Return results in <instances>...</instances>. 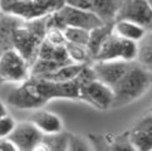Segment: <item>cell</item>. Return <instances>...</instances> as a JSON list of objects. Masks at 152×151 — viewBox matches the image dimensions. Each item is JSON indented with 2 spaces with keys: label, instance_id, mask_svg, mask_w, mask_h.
I'll use <instances>...</instances> for the list:
<instances>
[{
  "label": "cell",
  "instance_id": "cell-9",
  "mask_svg": "<svg viewBox=\"0 0 152 151\" xmlns=\"http://www.w3.org/2000/svg\"><path fill=\"white\" fill-rule=\"evenodd\" d=\"M80 101H84L99 111H107L113 107V91L98 79H93L80 87Z\"/></svg>",
  "mask_w": 152,
  "mask_h": 151
},
{
  "label": "cell",
  "instance_id": "cell-11",
  "mask_svg": "<svg viewBox=\"0 0 152 151\" xmlns=\"http://www.w3.org/2000/svg\"><path fill=\"white\" fill-rule=\"evenodd\" d=\"M116 20H129L145 29H151L152 7L147 0H124Z\"/></svg>",
  "mask_w": 152,
  "mask_h": 151
},
{
  "label": "cell",
  "instance_id": "cell-26",
  "mask_svg": "<svg viewBox=\"0 0 152 151\" xmlns=\"http://www.w3.org/2000/svg\"><path fill=\"white\" fill-rule=\"evenodd\" d=\"M89 141L92 142L94 151H111L108 147V142L106 137H99V136H92L89 137Z\"/></svg>",
  "mask_w": 152,
  "mask_h": 151
},
{
  "label": "cell",
  "instance_id": "cell-21",
  "mask_svg": "<svg viewBox=\"0 0 152 151\" xmlns=\"http://www.w3.org/2000/svg\"><path fill=\"white\" fill-rule=\"evenodd\" d=\"M63 37L66 39V43L70 44H78V45H84L88 47L89 38H91V32L80 28H68L63 29Z\"/></svg>",
  "mask_w": 152,
  "mask_h": 151
},
{
  "label": "cell",
  "instance_id": "cell-25",
  "mask_svg": "<svg viewBox=\"0 0 152 151\" xmlns=\"http://www.w3.org/2000/svg\"><path fill=\"white\" fill-rule=\"evenodd\" d=\"M44 137L47 139L52 151H66L68 135L62 132L58 135H52V136H44Z\"/></svg>",
  "mask_w": 152,
  "mask_h": 151
},
{
  "label": "cell",
  "instance_id": "cell-27",
  "mask_svg": "<svg viewBox=\"0 0 152 151\" xmlns=\"http://www.w3.org/2000/svg\"><path fill=\"white\" fill-rule=\"evenodd\" d=\"M64 5L74 9H83V10H92L91 9V0H63Z\"/></svg>",
  "mask_w": 152,
  "mask_h": 151
},
{
  "label": "cell",
  "instance_id": "cell-32",
  "mask_svg": "<svg viewBox=\"0 0 152 151\" xmlns=\"http://www.w3.org/2000/svg\"><path fill=\"white\" fill-rule=\"evenodd\" d=\"M0 15H1V9H0Z\"/></svg>",
  "mask_w": 152,
  "mask_h": 151
},
{
  "label": "cell",
  "instance_id": "cell-3",
  "mask_svg": "<svg viewBox=\"0 0 152 151\" xmlns=\"http://www.w3.org/2000/svg\"><path fill=\"white\" fill-rule=\"evenodd\" d=\"M63 5V0H0L3 14L26 21L47 18Z\"/></svg>",
  "mask_w": 152,
  "mask_h": 151
},
{
  "label": "cell",
  "instance_id": "cell-18",
  "mask_svg": "<svg viewBox=\"0 0 152 151\" xmlns=\"http://www.w3.org/2000/svg\"><path fill=\"white\" fill-rule=\"evenodd\" d=\"M66 52H67V56H68V59L70 61V63L89 64V61H93L88 47L66 43Z\"/></svg>",
  "mask_w": 152,
  "mask_h": 151
},
{
  "label": "cell",
  "instance_id": "cell-5",
  "mask_svg": "<svg viewBox=\"0 0 152 151\" xmlns=\"http://www.w3.org/2000/svg\"><path fill=\"white\" fill-rule=\"evenodd\" d=\"M31 77L30 64L20 53L9 48L0 54V81L14 86L28 82Z\"/></svg>",
  "mask_w": 152,
  "mask_h": 151
},
{
  "label": "cell",
  "instance_id": "cell-14",
  "mask_svg": "<svg viewBox=\"0 0 152 151\" xmlns=\"http://www.w3.org/2000/svg\"><path fill=\"white\" fill-rule=\"evenodd\" d=\"M124 0H91V9L104 24L116 21Z\"/></svg>",
  "mask_w": 152,
  "mask_h": 151
},
{
  "label": "cell",
  "instance_id": "cell-29",
  "mask_svg": "<svg viewBox=\"0 0 152 151\" xmlns=\"http://www.w3.org/2000/svg\"><path fill=\"white\" fill-rule=\"evenodd\" d=\"M0 151H18V149L8 140H0Z\"/></svg>",
  "mask_w": 152,
  "mask_h": 151
},
{
  "label": "cell",
  "instance_id": "cell-10",
  "mask_svg": "<svg viewBox=\"0 0 152 151\" xmlns=\"http://www.w3.org/2000/svg\"><path fill=\"white\" fill-rule=\"evenodd\" d=\"M132 63L123 61H93L91 67L99 82L113 88L127 73Z\"/></svg>",
  "mask_w": 152,
  "mask_h": 151
},
{
  "label": "cell",
  "instance_id": "cell-19",
  "mask_svg": "<svg viewBox=\"0 0 152 151\" xmlns=\"http://www.w3.org/2000/svg\"><path fill=\"white\" fill-rule=\"evenodd\" d=\"M112 33V25L110 24H103L99 28H96L93 30H91V38L88 43V49L91 52L92 58L94 59L96 53L98 52L99 47L102 45V43L107 39V37Z\"/></svg>",
  "mask_w": 152,
  "mask_h": 151
},
{
  "label": "cell",
  "instance_id": "cell-24",
  "mask_svg": "<svg viewBox=\"0 0 152 151\" xmlns=\"http://www.w3.org/2000/svg\"><path fill=\"white\" fill-rule=\"evenodd\" d=\"M17 123L18 122L10 115H7L5 117L0 118V140H8V137L14 131Z\"/></svg>",
  "mask_w": 152,
  "mask_h": 151
},
{
  "label": "cell",
  "instance_id": "cell-20",
  "mask_svg": "<svg viewBox=\"0 0 152 151\" xmlns=\"http://www.w3.org/2000/svg\"><path fill=\"white\" fill-rule=\"evenodd\" d=\"M128 137L137 151H152V135L133 127L128 131Z\"/></svg>",
  "mask_w": 152,
  "mask_h": 151
},
{
  "label": "cell",
  "instance_id": "cell-16",
  "mask_svg": "<svg viewBox=\"0 0 152 151\" xmlns=\"http://www.w3.org/2000/svg\"><path fill=\"white\" fill-rule=\"evenodd\" d=\"M86 64H75V63H68L64 64L57 71H54L49 74H45L43 77H34V78H40L45 81H52V82H70L77 78L79 72Z\"/></svg>",
  "mask_w": 152,
  "mask_h": 151
},
{
  "label": "cell",
  "instance_id": "cell-31",
  "mask_svg": "<svg viewBox=\"0 0 152 151\" xmlns=\"http://www.w3.org/2000/svg\"><path fill=\"white\" fill-rule=\"evenodd\" d=\"M147 1H148V4L151 5V7H152V0H147Z\"/></svg>",
  "mask_w": 152,
  "mask_h": 151
},
{
  "label": "cell",
  "instance_id": "cell-33",
  "mask_svg": "<svg viewBox=\"0 0 152 151\" xmlns=\"http://www.w3.org/2000/svg\"><path fill=\"white\" fill-rule=\"evenodd\" d=\"M1 52H3V51H1V49H0V54H1Z\"/></svg>",
  "mask_w": 152,
  "mask_h": 151
},
{
  "label": "cell",
  "instance_id": "cell-28",
  "mask_svg": "<svg viewBox=\"0 0 152 151\" xmlns=\"http://www.w3.org/2000/svg\"><path fill=\"white\" fill-rule=\"evenodd\" d=\"M30 151H52V149L49 146V144H48L47 139L43 136V139L40 140L39 142H37L34 146L30 149Z\"/></svg>",
  "mask_w": 152,
  "mask_h": 151
},
{
  "label": "cell",
  "instance_id": "cell-2",
  "mask_svg": "<svg viewBox=\"0 0 152 151\" xmlns=\"http://www.w3.org/2000/svg\"><path fill=\"white\" fill-rule=\"evenodd\" d=\"M45 32V18L29 21L18 19L15 24L13 32V48L28 61L30 67L38 57Z\"/></svg>",
  "mask_w": 152,
  "mask_h": 151
},
{
  "label": "cell",
  "instance_id": "cell-4",
  "mask_svg": "<svg viewBox=\"0 0 152 151\" xmlns=\"http://www.w3.org/2000/svg\"><path fill=\"white\" fill-rule=\"evenodd\" d=\"M104 23L92 10L74 9L67 5H63L59 10L45 18L47 29L63 30L70 26V28H80L91 32L96 28H99Z\"/></svg>",
  "mask_w": 152,
  "mask_h": 151
},
{
  "label": "cell",
  "instance_id": "cell-17",
  "mask_svg": "<svg viewBox=\"0 0 152 151\" xmlns=\"http://www.w3.org/2000/svg\"><path fill=\"white\" fill-rule=\"evenodd\" d=\"M138 53H137V62L147 71L152 72V32H147L145 37L138 43Z\"/></svg>",
  "mask_w": 152,
  "mask_h": 151
},
{
  "label": "cell",
  "instance_id": "cell-15",
  "mask_svg": "<svg viewBox=\"0 0 152 151\" xmlns=\"http://www.w3.org/2000/svg\"><path fill=\"white\" fill-rule=\"evenodd\" d=\"M112 30L117 37L134 43H138L147 33V29L129 20H116L112 24Z\"/></svg>",
  "mask_w": 152,
  "mask_h": 151
},
{
  "label": "cell",
  "instance_id": "cell-22",
  "mask_svg": "<svg viewBox=\"0 0 152 151\" xmlns=\"http://www.w3.org/2000/svg\"><path fill=\"white\" fill-rule=\"evenodd\" d=\"M108 142V147L111 151H137L129 141L128 132L122 135H116V136L106 137Z\"/></svg>",
  "mask_w": 152,
  "mask_h": 151
},
{
  "label": "cell",
  "instance_id": "cell-1",
  "mask_svg": "<svg viewBox=\"0 0 152 151\" xmlns=\"http://www.w3.org/2000/svg\"><path fill=\"white\" fill-rule=\"evenodd\" d=\"M152 84V74L137 62H133L123 78L112 88L113 107L126 106L142 97ZM112 107V108H113Z\"/></svg>",
  "mask_w": 152,
  "mask_h": 151
},
{
  "label": "cell",
  "instance_id": "cell-7",
  "mask_svg": "<svg viewBox=\"0 0 152 151\" xmlns=\"http://www.w3.org/2000/svg\"><path fill=\"white\" fill-rule=\"evenodd\" d=\"M30 82L45 102L58 98L80 100L79 86L74 81H70V82H52V81L30 77Z\"/></svg>",
  "mask_w": 152,
  "mask_h": 151
},
{
  "label": "cell",
  "instance_id": "cell-6",
  "mask_svg": "<svg viewBox=\"0 0 152 151\" xmlns=\"http://www.w3.org/2000/svg\"><path fill=\"white\" fill-rule=\"evenodd\" d=\"M138 53L137 43L126 40L112 33L102 43L93 61H123L136 62Z\"/></svg>",
  "mask_w": 152,
  "mask_h": 151
},
{
  "label": "cell",
  "instance_id": "cell-8",
  "mask_svg": "<svg viewBox=\"0 0 152 151\" xmlns=\"http://www.w3.org/2000/svg\"><path fill=\"white\" fill-rule=\"evenodd\" d=\"M5 100H7V103L14 107V108L25 110V111L39 110L47 103L35 91L30 79L23 84L14 86L7 93Z\"/></svg>",
  "mask_w": 152,
  "mask_h": 151
},
{
  "label": "cell",
  "instance_id": "cell-23",
  "mask_svg": "<svg viewBox=\"0 0 152 151\" xmlns=\"http://www.w3.org/2000/svg\"><path fill=\"white\" fill-rule=\"evenodd\" d=\"M66 151H94L89 139L79 135H68Z\"/></svg>",
  "mask_w": 152,
  "mask_h": 151
},
{
  "label": "cell",
  "instance_id": "cell-12",
  "mask_svg": "<svg viewBox=\"0 0 152 151\" xmlns=\"http://www.w3.org/2000/svg\"><path fill=\"white\" fill-rule=\"evenodd\" d=\"M43 139V133L30 121H23L17 123L14 131L8 137V141L12 142L18 151H30L37 142Z\"/></svg>",
  "mask_w": 152,
  "mask_h": 151
},
{
  "label": "cell",
  "instance_id": "cell-30",
  "mask_svg": "<svg viewBox=\"0 0 152 151\" xmlns=\"http://www.w3.org/2000/svg\"><path fill=\"white\" fill-rule=\"evenodd\" d=\"M8 115V108H7V106H5L4 102L0 100V118H3Z\"/></svg>",
  "mask_w": 152,
  "mask_h": 151
},
{
  "label": "cell",
  "instance_id": "cell-13",
  "mask_svg": "<svg viewBox=\"0 0 152 151\" xmlns=\"http://www.w3.org/2000/svg\"><path fill=\"white\" fill-rule=\"evenodd\" d=\"M33 125L39 130L43 136H52L63 132V120L57 113L47 111V110H35L28 118Z\"/></svg>",
  "mask_w": 152,
  "mask_h": 151
}]
</instances>
